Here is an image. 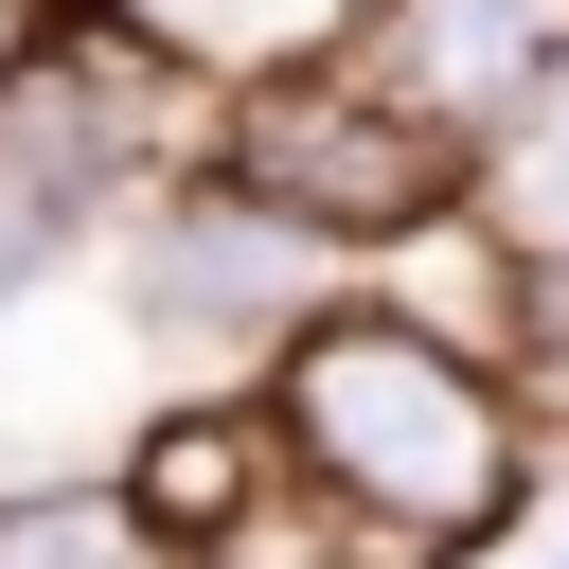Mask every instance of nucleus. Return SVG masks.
I'll list each match as a JSON object with an SVG mask.
<instances>
[{
    "label": "nucleus",
    "instance_id": "f257e3e1",
    "mask_svg": "<svg viewBox=\"0 0 569 569\" xmlns=\"http://www.w3.org/2000/svg\"><path fill=\"white\" fill-rule=\"evenodd\" d=\"M267 445H284V462H302L373 551H480V533L516 516V480H533L498 373H480L462 338L391 320V302H338V320L284 338Z\"/></svg>",
    "mask_w": 569,
    "mask_h": 569
},
{
    "label": "nucleus",
    "instance_id": "f03ea898",
    "mask_svg": "<svg viewBox=\"0 0 569 569\" xmlns=\"http://www.w3.org/2000/svg\"><path fill=\"white\" fill-rule=\"evenodd\" d=\"M231 196H267L284 231L391 249V231H445L462 213V142L427 107H391L373 71H284V89L231 107Z\"/></svg>",
    "mask_w": 569,
    "mask_h": 569
},
{
    "label": "nucleus",
    "instance_id": "7ed1b4c3",
    "mask_svg": "<svg viewBox=\"0 0 569 569\" xmlns=\"http://www.w3.org/2000/svg\"><path fill=\"white\" fill-rule=\"evenodd\" d=\"M124 107H160V53H124V36H71L53 71L36 53L0 71V302L124 196Z\"/></svg>",
    "mask_w": 569,
    "mask_h": 569
},
{
    "label": "nucleus",
    "instance_id": "20e7f679",
    "mask_svg": "<svg viewBox=\"0 0 569 569\" xmlns=\"http://www.w3.org/2000/svg\"><path fill=\"white\" fill-rule=\"evenodd\" d=\"M551 53H569V0H391V18H373V89L427 107L445 142L516 124V89H533Z\"/></svg>",
    "mask_w": 569,
    "mask_h": 569
},
{
    "label": "nucleus",
    "instance_id": "39448f33",
    "mask_svg": "<svg viewBox=\"0 0 569 569\" xmlns=\"http://www.w3.org/2000/svg\"><path fill=\"white\" fill-rule=\"evenodd\" d=\"M284 302H302V231L267 196H196V213L142 231V320L160 338H267Z\"/></svg>",
    "mask_w": 569,
    "mask_h": 569
},
{
    "label": "nucleus",
    "instance_id": "423d86ee",
    "mask_svg": "<svg viewBox=\"0 0 569 569\" xmlns=\"http://www.w3.org/2000/svg\"><path fill=\"white\" fill-rule=\"evenodd\" d=\"M0 569H196V533L142 516L124 480H53V498H0Z\"/></svg>",
    "mask_w": 569,
    "mask_h": 569
},
{
    "label": "nucleus",
    "instance_id": "0eeeda50",
    "mask_svg": "<svg viewBox=\"0 0 569 569\" xmlns=\"http://www.w3.org/2000/svg\"><path fill=\"white\" fill-rule=\"evenodd\" d=\"M249 480H267V427L249 409H178L160 445H142V516H178V533H213V516H249Z\"/></svg>",
    "mask_w": 569,
    "mask_h": 569
},
{
    "label": "nucleus",
    "instance_id": "6e6552de",
    "mask_svg": "<svg viewBox=\"0 0 569 569\" xmlns=\"http://www.w3.org/2000/svg\"><path fill=\"white\" fill-rule=\"evenodd\" d=\"M480 196H498V231H516V249H569V53L516 89V124H498V178H480Z\"/></svg>",
    "mask_w": 569,
    "mask_h": 569
},
{
    "label": "nucleus",
    "instance_id": "1a4fd4ad",
    "mask_svg": "<svg viewBox=\"0 0 569 569\" xmlns=\"http://www.w3.org/2000/svg\"><path fill=\"white\" fill-rule=\"evenodd\" d=\"M0 71H18V0H0Z\"/></svg>",
    "mask_w": 569,
    "mask_h": 569
}]
</instances>
